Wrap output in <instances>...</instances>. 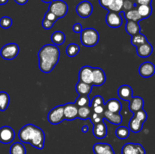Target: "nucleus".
Returning a JSON list of instances; mask_svg holds the SVG:
<instances>
[{
	"label": "nucleus",
	"mask_w": 155,
	"mask_h": 154,
	"mask_svg": "<svg viewBox=\"0 0 155 154\" xmlns=\"http://www.w3.org/2000/svg\"><path fill=\"white\" fill-rule=\"evenodd\" d=\"M39 69L44 73H49L54 69L60 59V50L55 45L47 44L38 53Z\"/></svg>",
	"instance_id": "nucleus-1"
},
{
	"label": "nucleus",
	"mask_w": 155,
	"mask_h": 154,
	"mask_svg": "<svg viewBox=\"0 0 155 154\" xmlns=\"http://www.w3.org/2000/svg\"><path fill=\"white\" fill-rule=\"evenodd\" d=\"M18 137L22 143H30L33 147L42 149L45 144V133L43 130L33 124H27L21 128Z\"/></svg>",
	"instance_id": "nucleus-2"
},
{
	"label": "nucleus",
	"mask_w": 155,
	"mask_h": 154,
	"mask_svg": "<svg viewBox=\"0 0 155 154\" xmlns=\"http://www.w3.org/2000/svg\"><path fill=\"white\" fill-rule=\"evenodd\" d=\"M99 33L94 28H86L80 33V42L86 47H94L99 42Z\"/></svg>",
	"instance_id": "nucleus-3"
},
{
	"label": "nucleus",
	"mask_w": 155,
	"mask_h": 154,
	"mask_svg": "<svg viewBox=\"0 0 155 154\" xmlns=\"http://www.w3.org/2000/svg\"><path fill=\"white\" fill-rule=\"evenodd\" d=\"M148 119V114L144 109L133 113L129 122V129L133 133H139L143 128V124Z\"/></svg>",
	"instance_id": "nucleus-4"
},
{
	"label": "nucleus",
	"mask_w": 155,
	"mask_h": 154,
	"mask_svg": "<svg viewBox=\"0 0 155 154\" xmlns=\"http://www.w3.org/2000/svg\"><path fill=\"white\" fill-rule=\"evenodd\" d=\"M48 11L52 12L58 19H60L67 15L68 11V5L63 0H54L50 3Z\"/></svg>",
	"instance_id": "nucleus-5"
},
{
	"label": "nucleus",
	"mask_w": 155,
	"mask_h": 154,
	"mask_svg": "<svg viewBox=\"0 0 155 154\" xmlns=\"http://www.w3.org/2000/svg\"><path fill=\"white\" fill-rule=\"evenodd\" d=\"M20 51L19 46L16 43H8L4 45L0 51V55L7 60H14L18 55Z\"/></svg>",
	"instance_id": "nucleus-6"
},
{
	"label": "nucleus",
	"mask_w": 155,
	"mask_h": 154,
	"mask_svg": "<svg viewBox=\"0 0 155 154\" xmlns=\"http://www.w3.org/2000/svg\"><path fill=\"white\" fill-rule=\"evenodd\" d=\"M65 120L64 105H59L50 110L48 114V121L52 125H58Z\"/></svg>",
	"instance_id": "nucleus-7"
},
{
	"label": "nucleus",
	"mask_w": 155,
	"mask_h": 154,
	"mask_svg": "<svg viewBox=\"0 0 155 154\" xmlns=\"http://www.w3.org/2000/svg\"><path fill=\"white\" fill-rule=\"evenodd\" d=\"M77 14L81 18H87L91 16L93 11V6L89 1H83L77 5L76 8Z\"/></svg>",
	"instance_id": "nucleus-8"
},
{
	"label": "nucleus",
	"mask_w": 155,
	"mask_h": 154,
	"mask_svg": "<svg viewBox=\"0 0 155 154\" xmlns=\"http://www.w3.org/2000/svg\"><path fill=\"white\" fill-rule=\"evenodd\" d=\"M106 24L111 28H118L123 24V18L121 13L110 11L107 14L105 18Z\"/></svg>",
	"instance_id": "nucleus-9"
},
{
	"label": "nucleus",
	"mask_w": 155,
	"mask_h": 154,
	"mask_svg": "<svg viewBox=\"0 0 155 154\" xmlns=\"http://www.w3.org/2000/svg\"><path fill=\"white\" fill-rule=\"evenodd\" d=\"M15 137V132L10 126H3L0 128V142L4 144L12 143Z\"/></svg>",
	"instance_id": "nucleus-10"
},
{
	"label": "nucleus",
	"mask_w": 155,
	"mask_h": 154,
	"mask_svg": "<svg viewBox=\"0 0 155 154\" xmlns=\"http://www.w3.org/2000/svg\"><path fill=\"white\" fill-rule=\"evenodd\" d=\"M64 114L65 120L73 121L77 119L78 107L74 103H68L64 105Z\"/></svg>",
	"instance_id": "nucleus-11"
},
{
	"label": "nucleus",
	"mask_w": 155,
	"mask_h": 154,
	"mask_svg": "<svg viewBox=\"0 0 155 154\" xmlns=\"http://www.w3.org/2000/svg\"><path fill=\"white\" fill-rule=\"evenodd\" d=\"M145 149L140 143H127L123 146L122 154H145Z\"/></svg>",
	"instance_id": "nucleus-12"
},
{
	"label": "nucleus",
	"mask_w": 155,
	"mask_h": 154,
	"mask_svg": "<svg viewBox=\"0 0 155 154\" xmlns=\"http://www.w3.org/2000/svg\"><path fill=\"white\" fill-rule=\"evenodd\" d=\"M92 78H93V67L89 66H84L80 69L79 81L92 85Z\"/></svg>",
	"instance_id": "nucleus-13"
},
{
	"label": "nucleus",
	"mask_w": 155,
	"mask_h": 154,
	"mask_svg": "<svg viewBox=\"0 0 155 154\" xmlns=\"http://www.w3.org/2000/svg\"><path fill=\"white\" fill-rule=\"evenodd\" d=\"M139 75L143 78H150L155 73V66L153 63L149 61L144 62L141 64L139 69Z\"/></svg>",
	"instance_id": "nucleus-14"
},
{
	"label": "nucleus",
	"mask_w": 155,
	"mask_h": 154,
	"mask_svg": "<svg viewBox=\"0 0 155 154\" xmlns=\"http://www.w3.org/2000/svg\"><path fill=\"white\" fill-rule=\"evenodd\" d=\"M106 75L104 71L100 67H93V78L92 85L101 86L105 83Z\"/></svg>",
	"instance_id": "nucleus-15"
},
{
	"label": "nucleus",
	"mask_w": 155,
	"mask_h": 154,
	"mask_svg": "<svg viewBox=\"0 0 155 154\" xmlns=\"http://www.w3.org/2000/svg\"><path fill=\"white\" fill-rule=\"evenodd\" d=\"M93 135L98 139H104L107 134V128L104 123V119L98 123L95 124L92 129Z\"/></svg>",
	"instance_id": "nucleus-16"
},
{
	"label": "nucleus",
	"mask_w": 155,
	"mask_h": 154,
	"mask_svg": "<svg viewBox=\"0 0 155 154\" xmlns=\"http://www.w3.org/2000/svg\"><path fill=\"white\" fill-rule=\"evenodd\" d=\"M117 95L123 101H130L133 97V88L128 85H123L118 88Z\"/></svg>",
	"instance_id": "nucleus-17"
},
{
	"label": "nucleus",
	"mask_w": 155,
	"mask_h": 154,
	"mask_svg": "<svg viewBox=\"0 0 155 154\" xmlns=\"http://www.w3.org/2000/svg\"><path fill=\"white\" fill-rule=\"evenodd\" d=\"M136 52L139 57L146 58V57H150L153 53V47L148 41L145 43L136 47Z\"/></svg>",
	"instance_id": "nucleus-18"
},
{
	"label": "nucleus",
	"mask_w": 155,
	"mask_h": 154,
	"mask_svg": "<svg viewBox=\"0 0 155 154\" xmlns=\"http://www.w3.org/2000/svg\"><path fill=\"white\" fill-rule=\"evenodd\" d=\"M95 154H115L114 150L109 143H97L93 146Z\"/></svg>",
	"instance_id": "nucleus-19"
},
{
	"label": "nucleus",
	"mask_w": 155,
	"mask_h": 154,
	"mask_svg": "<svg viewBox=\"0 0 155 154\" xmlns=\"http://www.w3.org/2000/svg\"><path fill=\"white\" fill-rule=\"evenodd\" d=\"M145 105L144 100L141 97H133L129 101V109L133 113L142 110Z\"/></svg>",
	"instance_id": "nucleus-20"
},
{
	"label": "nucleus",
	"mask_w": 155,
	"mask_h": 154,
	"mask_svg": "<svg viewBox=\"0 0 155 154\" xmlns=\"http://www.w3.org/2000/svg\"><path fill=\"white\" fill-rule=\"evenodd\" d=\"M103 116L105 120L109 122L110 123L114 125H120L123 122V117L120 113H114L105 110V111L103 113Z\"/></svg>",
	"instance_id": "nucleus-21"
},
{
	"label": "nucleus",
	"mask_w": 155,
	"mask_h": 154,
	"mask_svg": "<svg viewBox=\"0 0 155 154\" xmlns=\"http://www.w3.org/2000/svg\"><path fill=\"white\" fill-rule=\"evenodd\" d=\"M105 109L111 113H120L122 110V104L119 100L116 98H111L107 103L104 104Z\"/></svg>",
	"instance_id": "nucleus-22"
},
{
	"label": "nucleus",
	"mask_w": 155,
	"mask_h": 154,
	"mask_svg": "<svg viewBox=\"0 0 155 154\" xmlns=\"http://www.w3.org/2000/svg\"><path fill=\"white\" fill-rule=\"evenodd\" d=\"M92 87H93V85L92 84H87V83L79 81L78 83L76 85V91L77 92L79 95L89 96L92 92Z\"/></svg>",
	"instance_id": "nucleus-23"
},
{
	"label": "nucleus",
	"mask_w": 155,
	"mask_h": 154,
	"mask_svg": "<svg viewBox=\"0 0 155 154\" xmlns=\"http://www.w3.org/2000/svg\"><path fill=\"white\" fill-rule=\"evenodd\" d=\"M125 30L127 33L130 36H133L135 35L138 34L141 32V27L139 22H135L132 21H127L125 26Z\"/></svg>",
	"instance_id": "nucleus-24"
},
{
	"label": "nucleus",
	"mask_w": 155,
	"mask_h": 154,
	"mask_svg": "<svg viewBox=\"0 0 155 154\" xmlns=\"http://www.w3.org/2000/svg\"><path fill=\"white\" fill-rule=\"evenodd\" d=\"M124 15V18L127 21H135V22H139L142 20H143L142 18V17L140 16V14L138 12L137 9L133 8L132 10L128 11L123 12Z\"/></svg>",
	"instance_id": "nucleus-25"
},
{
	"label": "nucleus",
	"mask_w": 155,
	"mask_h": 154,
	"mask_svg": "<svg viewBox=\"0 0 155 154\" xmlns=\"http://www.w3.org/2000/svg\"><path fill=\"white\" fill-rule=\"evenodd\" d=\"M66 36L65 34L61 31H55L52 33L51 36V40L53 42V45H61L64 43Z\"/></svg>",
	"instance_id": "nucleus-26"
},
{
	"label": "nucleus",
	"mask_w": 155,
	"mask_h": 154,
	"mask_svg": "<svg viewBox=\"0 0 155 154\" xmlns=\"http://www.w3.org/2000/svg\"><path fill=\"white\" fill-rule=\"evenodd\" d=\"M136 9H137L138 12L140 14V16L142 17V19H147L152 14V7H151V5H139Z\"/></svg>",
	"instance_id": "nucleus-27"
},
{
	"label": "nucleus",
	"mask_w": 155,
	"mask_h": 154,
	"mask_svg": "<svg viewBox=\"0 0 155 154\" xmlns=\"http://www.w3.org/2000/svg\"><path fill=\"white\" fill-rule=\"evenodd\" d=\"M10 104V96L5 91H0V111H5Z\"/></svg>",
	"instance_id": "nucleus-28"
},
{
	"label": "nucleus",
	"mask_w": 155,
	"mask_h": 154,
	"mask_svg": "<svg viewBox=\"0 0 155 154\" xmlns=\"http://www.w3.org/2000/svg\"><path fill=\"white\" fill-rule=\"evenodd\" d=\"M26 152L25 146L21 142L13 143L10 148V154H26Z\"/></svg>",
	"instance_id": "nucleus-29"
},
{
	"label": "nucleus",
	"mask_w": 155,
	"mask_h": 154,
	"mask_svg": "<svg viewBox=\"0 0 155 154\" xmlns=\"http://www.w3.org/2000/svg\"><path fill=\"white\" fill-rule=\"evenodd\" d=\"M131 44L134 46L138 47L139 45H142V44L145 43L146 42H148V39H147L146 36L145 35L142 34L141 33H138V34L135 35V36H132L131 38Z\"/></svg>",
	"instance_id": "nucleus-30"
},
{
	"label": "nucleus",
	"mask_w": 155,
	"mask_h": 154,
	"mask_svg": "<svg viewBox=\"0 0 155 154\" xmlns=\"http://www.w3.org/2000/svg\"><path fill=\"white\" fill-rule=\"evenodd\" d=\"M91 113L90 107H78V115H77V119H80L81 120H87L89 119Z\"/></svg>",
	"instance_id": "nucleus-31"
},
{
	"label": "nucleus",
	"mask_w": 155,
	"mask_h": 154,
	"mask_svg": "<svg viewBox=\"0 0 155 154\" xmlns=\"http://www.w3.org/2000/svg\"><path fill=\"white\" fill-rule=\"evenodd\" d=\"M115 133H116V136L118 138L121 139V140H125L130 136V130L127 127L119 126L116 129Z\"/></svg>",
	"instance_id": "nucleus-32"
},
{
	"label": "nucleus",
	"mask_w": 155,
	"mask_h": 154,
	"mask_svg": "<svg viewBox=\"0 0 155 154\" xmlns=\"http://www.w3.org/2000/svg\"><path fill=\"white\" fill-rule=\"evenodd\" d=\"M80 51V48L77 44L76 43H71L69 44L67 47V49H66V53L68 54V56L69 57H75L77 56V54H79Z\"/></svg>",
	"instance_id": "nucleus-33"
},
{
	"label": "nucleus",
	"mask_w": 155,
	"mask_h": 154,
	"mask_svg": "<svg viewBox=\"0 0 155 154\" xmlns=\"http://www.w3.org/2000/svg\"><path fill=\"white\" fill-rule=\"evenodd\" d=\"M123 5H124V0H113L107 10L110 11L120 13L123 11Z\"/></svg>",
	"instance_id": "nucleus-34"
},
{
	"label": "nucleus",
	"mask_w": 155,
	"mask_h": 154,
	"mask_svg": "<svg viewBox=\"0 0 155 154\" xmlns=\"http://www.w3.org/2000/svg\"><path fill=\"white\" fill-rule=\"evenodd\" d=\"M90 98L89 96H82L79 95L74 104L78 107H90Z\"/></svg>",
	"instance_id": "nucleus-35"
},
{
	"label": "nucleus",
	"mask_w": 155,
	"mask_h": 154,
	"mask_svg": "<svg viewBox=\"0 0 155 154\" xmlns=\"http://www.w3.org/2000/svg\"><path fill=\"white\" fill-rule=\"evenodd\" d=\"M12 24H13V21L9 17L5 16L0 19V27L3 29L10 28L12 26Z\"/></svg>",
	"instance_id": "nucleus-36"
},
{
	"label": "nucleus",
	"mask_w": 155,
	"mask_h": 154,
	"mask_svg": "<svg viewBox=\"0 0 155 154\" xmlns=\"http://www.w3.org/2000/svg\"><path fill=\"white\" fill-rule=\"evenodd\" d=\"M104 98H102L100 95H96V96L92 98V101H90V108H92V107H95L96 106L99 105H104Z\"/></svg>",
	"instance_id": "nucleus-37"
},
{
	"label": "nucleus",
	"mask_w": 155,
	"mask_h": 154,
	"mask_svg": "<svg viewBox=\"0 0 155 154\" xmlns=\"http://www.w3.org/2000/svg\"><path fill=\"white\" fill-rule=\"evenodd\" d=\"M135 7H136V5L134 2H133V0H124L122 12L128 11L135 8Z\"/></svg>",
	"instance_id": "nucleus-38"
},
{
	"label": "nucleus",
	"mask_w": 155,
	"mask_h": 154,
	"mask_svg": "<svg viewBox=\"0 0 155 154\" xmlns=\"http://www.w3.org/2000/svg\"><path fill=\"white\" fill-rule=\"evenodd\" d=\"M89 119H90V121L92 122V123L93 124V125H95V124H97L98 123V122L103 121L104 119L103 115L97 114V113L92 112V113H91L90 116H89Z\"/></svg>",
	"instance_id": "nucleus-39"
},
{
	"label": "nucleus",
	"mask_w": 155,
	"mask_h": 154,
	"mask_svg": "<svg viewBox=\"0 0 155 154\" xmlns=\"http://www.w3.org/2000/svg\"><path fill=\"white\" fill-rule=\"evenodd\" d=\"M44 18H46V19H48V21H51V22H53V23H55L56 21L58 20V18L57 17H56L55 15L52 13V12L50 11H48L45 13V17H44Z\"/></svg>",
	"instance_id": "nucleus-40"
},
{
	"label": "nucleus",
	"mask_w": 155,
	"mask_h": 154,
	"mask_svg": "<svg viewBox=\"0 0 155 154\" xmlns=\"http://www.w3.org/2000/svg\"><path fill=\"white\" fill-rule=\"evenodd\" d=\"M42 24V27H43V28L45 29V30H50V29H51L53 27L54 23L51 22V21H48V19L44 18Z\"/></svg>",
	"instance_id": "nucleus-41"
},
{
	"label": "nucleus",
	"mask_w": 155,
	"mask_h": 154,
	"mask_svg": "<svg viewBox=\"0 0 155 154\" xmlns=\"http://www.w3.org/2000/svg\"><path fill=\"white\" fill-rule=\"evenodd\" d=\"M92 112L94 113H97V114H100V115H103L104 112L105 111V107L104 105H99V106H96L95 107H92Z\"/></svg>",
	"instance_id": "nucleus-42"
},
{
	"label": "nucleus",
	"mask_w": 155,
	"mask_h": 154,
	"mask_svg": "<svg viewBox=\"0 0 155 154\" xmlns=\"http://www.w3.org/2000/svg\"><path fill=\"white\" fill-rule=\"evenodd\" d=\"M98 2H99V4L101 7L107 10L109 6L111 5L113 0H98Z\"/></svg>",
	"instance_id": "nucleus-43"
},
{
	"label": "nucleus",
	"mask_w": 155,
	"mask_h": 154,
	"mask_svg": "<svg viewBox=\"0 0 155 154\" xmlns=\"http://www.w3.org/2000/svg\"><path fill=\"white\" fill-rule=\"evenodd\" d=\"M151 2H152V0H136L135 4H136V6L143 5H151Z\"/></svg>",
	"instance_id": "nucleus-44"
},
{
	"label": "nucleus",
	"mask_w": 155,
	"mask_h": 154,
	"mask_svg": "<svg viewBox=\"0 0 155 154\" xmlns=\"http://www.w3.org/2000/svg\"><path fill=\"white\" fill-rule=\"evenodd\" d=\"M83 27L80 24L77 23V24H75L73 27V30H74V33H80L82 31H83Z\"/></svg>",
	"instance_id": "nucleus-45"
},
{
	"label": "nucleus",
	"mask_w": 155,
	"mask_h": 154,
	"mask_svg": "<svg viewBox=\"0 0 155 154\" xmlns=\"http://www.w3.org/2000/svg\"><path fill=\"white\" fill-rule=\"evenodd\" d=\"M15 2L20 5H24L27 4L28 0H15Z\"/></svg>",
	"instance_id": "nucleus-46"
},
{
	"label": "nucleus",
	"mask_w": 155,
	"mask_h": 154,
	"mask_svg": "<svg viewBox=\"0 0 155 154\" xmlns=\"http://www.w3.org/2000/svg\"><path fill=\"white\" fill-rule=\"evenodd\" d=\"M82 131L83 133H87L89 131V126L88 125H84L82 127Z\"/></svg>",
	"instance_id": "nucleus-47"
},
{
	"label": "nucleus",
	"mask_w": 155,
	"mask_h": 154,
	"mask_svg": "<svg viewBox=\"0 0 155 154\" xmlns=\"http://www.w3.org/2000/svg\"><path fill=\"white\" fill-rule=\"evenodd\" d=\"M8 0H0V5H3L7 4Z\"/></svg>",
	"instance_id": "nucleus-48"
},
{
	"label": "nucleus",
	"mask_w": 155,
	"mask_h": 154,
	"mask_svg": "<svg viewBox=\"0 0 155 154\" xmlns=\"http://www.w3.org/2000/svg\"><path fill=\"white\" fill-rule=\"evenodd\" d=\"M42 2H43L44 3H51V2H53L54 0H41Z\"/></svg>",
	"instance_id": "nucleus-49"
}]
</instances>
